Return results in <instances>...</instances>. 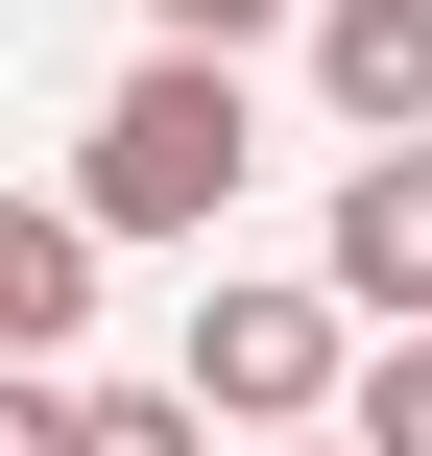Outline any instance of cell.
Instances as JSON below:
<instances>
[{"label": "cell", "mask_w": 432, "mask_h": 456, "mask_svg": "<svg viewBox=\"0 0 432 456\" xmlns=\"http://www.w3.org/2000/svg\"><path fill=\"white\" fill-rule=\"evenodd\" d=\"M72 456H240L192 385H72Z\"/></svg>", "instance_id": "6"}, {"label": "cell", "mask_w": 432, "mask_h": 456, "mask_svg": "<svg viewBox=\"0 0 432 456\" xmlns=\"http://www.w3.org/2000/svg\"><path fill=\"white\" fill-rule=\"evenodd\" d=\"M240 168H265L240 48H144V72L72 120V216H96V240H216V216H240Z\"/></svg>", "instance_id": "1"}, {"label": "cell", "mask_w": 432, "mask_h": 456, "mask_svg": "<svg viewBox=\"0 0 432 456\" xmlns=\"http://www.w3.org/2000/svg\"><path fill=\"white\" fill-rule=\"evenodd\" d=\"M265 24H313V0H144V48H265Z\"/></svg>", "instance_id": "8"}, {"label": "cell", "mask_w": 432, "mask_h": 456, "mask_svg": "<svg viewBox=\"0 0 432 456\" xmlns=\"http://www.w3.org/2000/svg\"><path fill=\"white\" fill-rule=\"evenodd\" d=\"M361 361H385V337H361L337 265H240V289H192V337H168V385H192L216 433H337Z\"/></svg>", "instance_id": "2"}, {"label": "cell", "mask_w": 432, "mask_h": 456, "mask_svg": "<svg viewBox=\"0 0 432 456\" xmlns=\"http://www.w3.org/2000/svg\"><path fill=\"white\" fill-rule=\"evenodd\" d=\"M337 433H361V456H432V337H385V361H361V409H337Z\"/></svg>", "instance_id": "7"}, {"label": "cell", "mask_w": 432, "mask_h": 456, "mask_svg": "<svg viewBox=\"0 0 432 456\" xmlns=\"http://www.w3.org/2000/svg\"><path fill=\"white\" fill-rule=\"evenodd\" d=\"M0 456H72V385L48 361H0Z\"/></svg>", "instance_id": "9"}, {"label": "cell", "mask_w": 432, "mask_h": 456, "mask_svg": "<svg viewBox=\"0 0 432 456\" xmlns=\"http://www.w3.org/2000/svg\"><path fill=\"white\" fill-rule=\"evenodd\" d=\"M72 313H96V216L72 192H0V361H48Z\"/></svg>", "instance_id": "5"}, {"label": "cell", "mask_w": 432, "mask_h": 456, "mask_svg": "<svg viewBox=\"0 0 432 456\" xmlns=\"http://www.w3.org/2000/svg\"><path fill=\"white\" fill-rule=\"evenodd\" d=\"M313 265L361 289V337H432V144H361L337 168V240Z\"/></svg>", "instance_id": "3"}, {"label": "cell", "mask_w": 432, "mask_h": 456, "mask_svg": "<svg viewBox=\"0 0 432 456\" xmlns=\"http://www.w3.org/2000/svg\"><path fill=\"white\" fill-rule=\"evenodd\" d=\"M240 456H361V433H240Z\"/></svg>", "instance_id": "10"}, {"label": "cell", "mask_w": 432, "mask_h": 456, "mask_svg": "<svg viewBox=\"0 0 432 456\" xmlns=\"http://www.w3.org/2000/svg\"><path fill=\"white\" fill-rule=\"evenodd\" d=\"M313 96L337 144H432V0H313Z\"/></svg>", "instance_id": "4"}]
</instances>
